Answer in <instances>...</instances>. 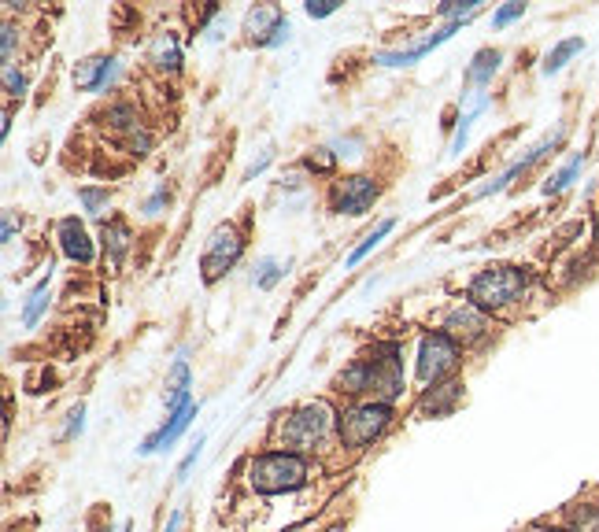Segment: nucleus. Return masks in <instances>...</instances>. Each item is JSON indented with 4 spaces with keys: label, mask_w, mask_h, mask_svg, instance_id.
<instances>
[{
    "label": "nucleus",
    "mask_w": 599,
    "mask_h": 532,
    "mask_svg": "<svg viewBox=\"0 0 599 532\" xmlns=\"http://www.w3.org/2000/svg\"><path fill=\"white\" fill-rule=\"evenodd\" d=\"M307 481H311V466H307L304 455H293V451H267V455L248 462V484L259 496L296 492Z\"/></svg>",
    "instance_id": "f257e3e1"
},
{
    "label": "nucleus",
    "mask_w": 599,
    "mask_h": 532,
    "mask_svg": "<svg viewBox=\"0 0 599 532\" xmlns=\"http://www.w3.org/2000/svg\"><path fill=\"white\" fill-rule=\"evenodd\" d=\"M526 285L529 278L518 270V266H489V270H481L474 281H470V303L481 307V311H503V307H511L526 296Z\"/></svg>",
    "instance_id": "f03ea898"
},
{
    "label": "nucleus",
    "mask_w": 599,
    "mask_h": 532,
    "mask_svg": "<svg viewBox=\"0 0 599 532\" xmlns=\"http://www.w3.org/2000/svg\"><path fill=\"white\" fill-rule=\"evenodd\" d=\"M333 429V411L326 403H304V407H296L285 425L278 429V440H282L285 451H293V455H304V451H315Z\"/></svg>",
    "instance_id": "7ed1b4c3"
},
{
    "label": "nucleus",
    "mask_w": 599,
    "mask_h": 532,
    "mask_svg": "<svg viewBox=\"0 0 599 532\" xmlns=\"http://www.w3.org/2000/svg\"><path fill=\"white\" fill-rule=\"evenodd\" d=\"M370 366V403H385L404 396V366H400V344H378L367 355Z\"/></svg>",
    "instance_id": "20e7f679"
},
{
    "label": "nucleus",
    "mask_w": 599,
    "mask_h": 532,
    "mask_svg": "<svg viewBox=\"0 0 599 532\" xmlns=\"http://www.w3.org/2000/svg\"><path fill=\"white\" fill-rule=\"evenodd\" d=\"M389 422H392V407H385V403H359V407L341 414L337 433H341L344 448H367V444H374L389 429Z\"/></svg>",
    "instance_id": "39448f33"
},
{
    "label": "nucleus",
    "mask_w": 599,
    "mask_h": 532,
    "mask_svg": "<svg viewBox=\"0 0 599 532\" xmlns=\"http://www.w3.org/2000/svg\"><path fill=\"white\" fill-rule=\"evenodd\" d=\"M245 255V241L233 226H215L204 244V255H200V270H204V281H219L222 274H230L233 266L241 263Z\"/></svg>",
    "instance_id": "423d86ee"
},
{
    "label": "nucleus",
    "mask_w": 599,
    "mask_h": 532,
    "mask_svg": "<svg viewBox=\"0 0 599 532\" xmlns=\"http://www.w3.org/2000/svg\"><path fill=\"white\" fill-rule=\"evenodd\" d=\"M459 366V344L448 333H426L418 344V377L426 385H437L441 377H448Z\"/></svg>",
    "instance_id": "0eeeda50"
},
{
    "label": "nucleus",
    "mask_w": 599,
    "mask_h": 532,
    "mask_svg": "<svg viewBox=\"0 0 599 532\" xmlns=\"http://www.w3.org/2000/svg\"><path fill=\"white\" fill-rule=\"evenodd\" d=\"M245 34L248 41H256L263 49H278L282 41H289V23H285V12L278 4H256L245 19Z\"/></svg>",
    "instance_id": "6e6552de"
},
{
    "label": "nucleus",
    "mask_w": 599,
    "mask_h": 532,
    "mask_svg": "<svg viewBox=\"0 0 599 532\" xmlns=\"http://www.w3.org/2000/svg\"><path fill=\"white\" fill-rule=\"evenodd\" d=\"M378 200V182L367 178V174H355V178H344L337 185V193H333V211H341V215H367L370 204Z\"/></svg>",
    "instance_id": "1a4fd4ad"
},
{
    "label": "nucleus",
    "mask_w": 599,
    "mask_h": 532,
    "mask_svg": "<svg viewBox=\"0 0 599 532\" xmlns=\"http://www.w3.org/2000/svg\"><path fill=\"white\" fill-rule=\"evenodd\" d=\"M485 329H489V322H485V311H481V307H474L470 300L459 303V307H452V311H448V318H444V333H448L455 344H474V340L485 337Z\"/></svg>",
    "instance_id": "9d476101"
},
{
    "label": "nucleus",
    "mask_w": 599,
    "mask_h": 532,
    "mask_svg": "<svg viewBox=\"0 0 599 532\" xmlns=\"http://www.w3.org/2000/svg\"><path fill=\"white\" fill-rule=\"evenodd\" d=\"M459 30H463V23H448V26H441L437 34L422 37L418 45H411V49H404V52H378V63H385V67H407V63L422 60L426 52H433L437 45H444V41H448L452 34H459Z\"/></svg>",
    "instance_id": "9b49d317"
},
{
    "label": "nucleus",
    "mask_w": 599,
    "mask_h": 532,
    "mask_svg": "<svg viewBox=\"0 0 599 532\" xmlns=\"http://www.w3.org/2000/svg\"><path fill=\"white\" fill-rule=\"evenodd\" d=\"M193 414H196V407L189 403V407H182V411H167V422L159 425L156 433L148 436L145 444H141V455H156V451H163V448H171L174 440L189 429V422H193Z\"/></svg>",
    "instance_id": "f8f14e48"
},
{
    "label": "nucleus",
    "mask_w": 599,
    "mask_h": 532,
    "mask_svg": "<svg viewBox=\"0 0 599 532\" xmlns=\"http://www.w3.org/2000/svg\"><path fill=\"white\" fill-rule=\"evenodd\" d=\"M56 241H60L63 255L74 259V263H93V241H89L86 226L78 218H63L56 226Z\"/></svg>",
    "instance_id": "ddd939ff"
},
{
    "label": "nucleus",
    "mask_w": 599,
    "mask_h": 532,
    "mask_svg": "<svg viewBox=\"0 0 599 532\" xmlns=\"http://www.w3.org/2000/svg\"><path fill=\"white\" fill-rule=\"evenodd\" d=\"M459 399H463V385L459 381H441V385H433L426 396L418 399V411L426 414V418H444V414H452L459 407Z\"/></svg>",
    "instance_id": "4468645a"
},
{
    "label": "nucleus",
    "mask_w": 599,
    "mask_h": 532,
    "mask_svg": "<svg viewBox=\"0 0 599 532\" xmlns=\"http://www.w3.org/2000/svg\"><path fill=\"white\" fill-rule=\"evenodd\" d=\"M115 71H119V63L111 56H93V60H82L74 67V85L86 89V93H100L115 78Z\"/></svg>",
    "instance_id": "2eb2a0df"
},
{
    "label": "nucleus",
    "mask_w": 599,
    "mask_h": 532,
    "mask_svg": "<svg viewBox=\"0 0 599 532\" xmlns=\"http://www.w3.org/2000/svg\"><path fill=\"white\" fill-rule=\"evenodd\" d=\"M148 63H156L159 71H178L182 67V49H178V41L174 34H159L152 41V49H148Z\"/></svg>",
    "instance_id": "dca6fc26"
},
{
    "label": "nucleus",
    "mask_w": 599,
    "mask_h": 532,
    "mask_svg": "<svg viewBox=\"0 0 599 532\" xmlns=\"http://www.w3.org/2000/svg\"><path fill=\"white\" fill-rule=\"evenodd\" d=\"M500 60H503V52H500V49H481V52L474 56V63L466 67V82H470V85H481V89H485V85L492 82V74L500 71Z\"/></svg>",
    "instance_id": "f3484780"
},
{
    "label": "nucleus",
    "mask_w": 599,
    "mask_h": 532,
    "mask_svg": "<svg viewBox=\"0 0 599 532\" xmlns=\"http://www.w3.org/2000/svg\"><path fill=\"white\" fill-rule=\"evenodd\" d=\"M333 388L337 392H348V396H363L370 388V366H367V359H355L344 374H337V381H333Z\"/></svg>",
    "instance_id": "a211bd4d"
},
{
    "label": "nucleus",
    "mask_w": 599,
    "mask_h": 532,
    "mask_svg": "<svg viewBox=\"0 0 599 532\" xmlns=\"http://www.w3.org/2000/svg\"><path fill=\"white\" fill-rule=\"evenodd\" d=\"M130 241H134V233H130V226H126L123 218H115V222L104 226V252L111 255V263H119V259H123L126 248H130Z\"/></svg>",
    "instance_id": "6ab92c4d"
},
{
    "label": "nucleus",
    "mask_w": 599,
    "mask_h": 532,
    "mask_svg": "<svg viewBox=\"0 0 599 532\" xmlns=\"http://www.w3.org/2000/svg\"><path fill=\"white\" fill-rule=\"evenodd\" d=\"M49 311V278H41L30 289V296H26V307H23V326L34 329L37 322H41V315Z\"/></svg>",
    "instance_id": "aec40b11"
},
{
    "label": "nucleus",
    "mask_w": 599,
    "mask_h": 532,
    "mask_svg": "<svg viewBox=\"0 0 599 532\" xmlns=\"http://www.w3.org/2000/svg\"><path fill=\"white\" fill-rule=\"evenodd\" d=\"M581 49H585V41H581V37H570V41H563V45H555V49L548 52V60H544V74L563 71L566 60H570V56H577Z\"/></svg>",
    "instance_id": "412c9836"
},
{
    "label": "nucleus",
    "mask_w": 599,
    "mask_h": 532,
    "mask_svg": "<svg viewBox=\"0 0 599 532\" xmlns=\"http://www.w3.org/2000/svg\"><path fill=\"white\" fill-rule=\"evenodd\" d=\"M392 230H396V218H385V222H381L378 230L370 233L367 241H363V244H359V248H355V252H352V255H348V266H355V263H363V259H367V255H370V252H374V248H378V244H381V241H385V237H389V233H392Z\"/></svg>",
    "instance_id": "4be33fe9"
},
{
    "label": "nucleus",
    "mask_w": 599,
    "mask_h": 532,
    "mask_svg": "<svg viewBox=\"0 0 599 532\" xmlns=\"http://www.w3.org/2000/svg\"><path fill=\"white\" fill-rule=\"evenodd\" d=\"M566 532H599V507L596 503H581L570 514V529Z\"/></svg>",
    "instance_id": "5701e85b"
},
{
    "label": "nucleus",
    "mask_w": 599,
    "mask_h": 532,
    "mask_svg": "<svg viewBox=\"0 0 599 532\" xmlns=\"http://www.w3.org/2000/svg\"><path fill=\"white\" fill-rule=\"evenodd\" d=\"M577 170H581V156L570 159V163H566V167L559 170V174H551L548 185H544V193H548V196H551V193H563L566 185H570V182L577 178Z\"/></svg>",
    "instance_id": "b1692460"
},
{
    "label": "nucleus",
    "mask_w": 599,
    "mask_h": 532,
    "mask_svg": "<svg viewBox=\"0 0 599 532\" xmlns=\"http://www.w3.org/2000/svg\"><path fill=\"white\" fill-rule=\"evenodd\" d=\"M104 119H108L115 130L130 133L137 126V111L130 108V104H115V108H108V115H104Z\"/></svg>",
    "instance_id": "393cba45"
},
{
    "label": "nucleus",
    "mask_w": 599,
    "mask_h": 532,
    "mask_svg": "<svg viewBox=\"0 0 599 532\" xmlns=\"http://www.w3.org/2000/svg\"><path fill=\"white\" fill-rule=\"evenodd\" d=\"M282 278H285V266H278L274 259H263V263H259V274H256L259 289H274Z\"/></svg>",
    "instance_id": "a878e982"
},
{
    "label": "nucleus",
    "mask_w": 599,
    "mask_h": 532,
    "mask_svg": "<svg viewBox=\"0 0 599 532\" xmlns=\"http://www.w3.org/2000/svg\"><path fill=\"white\" fill-rule=\"evenodd\" d=\"M148 148H152V133L145 126H134V130L126 133V152H134V156H148Z\"/></svg>",
    "instance_id": "bb28decb"
},
{
    "label": "nucleus",
    "mask_w": 599,
    "mask_h": 532,
    "mask_svg": "<svg viewBox=\"0 0 599 532\" xmlns=\"http://www.w3.org/2000/svg\"><path fill=\"white\" fill-rule=\"evenodd\" d=\"M304 167H307V170H322V174H326V170L337 167V156H333L330 148H315V152H311V156L304 159Z\"/></svg>",
    "instance_id": "cd10ccee"
},
{
    "label": "nucleus",
    "mask_w": 599,
    "mask_h": 532,
    "mask_svg": "<svg viewBox=\"0 0 599 532\" xmlns=\"http://www.w3.org/2000/svg\"><path fill=\"white\" fill-rule=\"evenodd\" d=\"M4 89H8V97H23L26 93V78L15 71L12 63H4Z\"/></svg>",
    "instance_id": "c85d7f7f"
},
{
    "label": "nucleus",
    "mask_w": 599,
    "mask_h": 532,
    "mask_svg": "<svg viewBox=\"0 0 599 532\" xmlns=\"http://www.w3.org/2000/svg\"><path fill=\"white\" fill-rule=\"evenodd\" d=\"M526 15V4H503L500 12L492 15V26L500 30V26H507V23H514V19H522Z\"/></svg>",
    "instance_id": "c756f323"
},
{
    "label": "nucleus",
    "mask_w": 599,
    "mask_h": 532,
    "mask_svg": "<svg viewBox=\"0 0 599 532\" xmlns=\"http://www.w3.org/2000/svg\"><path fill=\"white\" fill-rule=\"evenodd\" d=\"M341 8V0H307V15L311 19H326V15H333Z\"/></svg>",
    "instance_id": "7c9ffc66"
},
{
    "label": "nucleus",
    "mask_w": 599,
    "mask_h": 532,
    "mask_svg": "<svg viewBox=\"0 0 599 532\" xmlns=\"http://www.w3.org/2000/svg\"><path fill=\"white\" fill-rule=\"evenodd\" d=\"M82 204H86V211H93V215H97L100 207L108 204V189H82Z\"/></svg>",
    "instance_id": "2f4dec72"
},
{
    "label": "nucleus",
    "mask_w": 599,
    "mask_h": 532,
    "mask_svg": "<svg viewBox=\"0 0 599 532\" xmlns=\"http://www.w3.org/2000/svg\"><path fill=\"white\" fill-rule=\"evenodd\" d=\"M167 204V185H159L156 189V196H152V200H148L145 204V215H159V207Z\"/></svg>",
    "instance_id": "473e14b6"
},
{
    "label": "nucleus",
    "mask_w": 599,
    "mask_h": 532,
    "mask_svg": "<svg viewBox=\"0 0 599 532\" xmlns=\"http://www.w3.org/2000/svg\"><path fill=\"white\" fill-rule=\"evenodd\" d=\"M12 49H15V26L8 23V26H4V45H0V52H4V63L12 60Z\"/></svg>",
    "instance_id": "72a5a7b5"
},
{
    "label": "nucleus",
    "mask_w": 599,
    "mask_h": 532,
    "mask_svg": "<svg viewBox=\"0 0 599 532\" xmlns=\"http://www.w3.org/2000/svg\"><path fill=\"white\" fill-rule=\"evenodd\" d=\"M82 418H86V411H82V407H74V411H71V422H67V433H63V436L82 433Z\"/></svg>",
    "instance_id": "f704fd0d"
},
{
    "label": "nucleus",
    "mask_w": 599,
    "mask_h": 532,
    "mask_svg": "<svg viewBox=\"0 0 599 532\" xmlns=\"http://www.w3.org/2000/svg\"><path fill=\"white\" fill-rule=\"evenodd\" d=\"M200 444H204V440H200ZM200 444H196V448H193V451H189V455H185V462H182V466H178V477H185V473L193 470V462H196V455H200Z\"/></svg>",
    "instance_id": "c9c22d12"
},
{
    "label": "nucleus",
    "mask_w": 599,
    "mask_h": 532,
    "mask_svg": "<svg viewBox=\"0 0 599 532\" xmlns=\"http://www.w3.org/2000/svg\"><path fill=\"white\" fill-rule=\"evenodd\" d=\"M15 237V218H12V211H8V215H4V244L12 241Z\"/></svg>",
    "instance_id": "e433bc0d"
},
{
    "label": "nucleus",
    "mask_w": 599,
    "mask_h": 532,
    "mask_svg": "<svg viewBox=\"0 0 599 532\" xmlns=\"http://www.w3.org/2000/svg\"><path fill=\"white\" fill-rule=\"evenodd\" d=\"M596 244H599V207H596Z\"/></svg>",
    "instance_id": "4c0bfd02"
},
{
    "label": "nucleus",
    "mask_w": 599,
    "mask_h": 532,
    "mask_svg": "<svg viewBox=\"0 0 599 532\" xmlns=\"http://www.w3.org/2000/svg\"><path fill=\"white\" fill-rule=\"evenodd\" d=\"M130 529H134V525H130V521H126V525H123V532H130Z\"/></svg>",
    "instance_id": "58836bf2"
},
{
    "label": "nucleus",
    "mask_w": 599,
    "mask_h": 532,
    "mask_svg": "<svg viewBox=\"0 0 599 532\" xmlns=\"http://www.w3.org/2000/svg\"><path fill=\"white\" fill-rule=\"evenodd\" d=\"M544 532H566V529H544Z\"/></svg>",
    "instance_id": "ea45409f"
}]
</instances>
